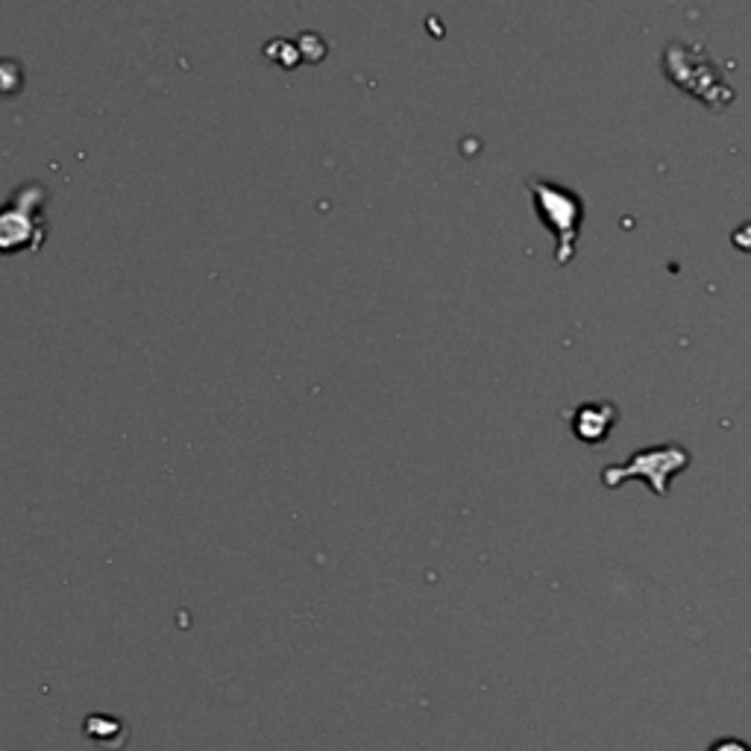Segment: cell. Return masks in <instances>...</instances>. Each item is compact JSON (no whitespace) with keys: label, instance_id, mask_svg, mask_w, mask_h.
Wrapping results in <instances>:
<instances>
[{"label":"cell","instance_id":"3","mask_svg":"<svg viewBox=\"0 0 751 751\" xmlns=\"http://www.w3.org/2000/svg\"><path fill=\"white\" fill-rule=\"evenodd\" d=\"M616 417L620 414H616L614 403H587L575 408L570 426H573V435L584 444H602L616 426Z\"/></svg>","mask_w":751,"mask_h":751},{"label":"cell","instance_id":"2","mask_svg":"<svg viewBox=\"0 0 751 751\" xmlns=\"http://www.w3.org/2000/svg\"><path fill=\"white\" fill-rule=\"evenodd\" d=\"M690 464V453L681 449L675 444H663V446H649V449H640V453L631 455L629 464H622V467H605L602 473V482L607 487H620L625 478L638 476L646 478L649 487H652L658 496H666L670 493V478L684 470Z\"/></svg>","mask_w":751,"mask_h":751},{"label":"cell","instance_id":"4","mask_svg":"<svg viewBox=\"0 0 751 751\" xmlns=\"http://www.w3.org/2000/svg\"><path fill=\"white\" fill-rule=\"evenodd\" d=\"M708 751H751V745L737 740V737H725V740H717Z\"/></svg>","mask_w":751,"mask_h":751},{"label":"cell","instance_id":"1","mask_svg":"<svg viewBox=\"0 0 751 751\" xmlns=\"http://www.w3.org/2000/svg\"><path fill=\"white\" fill-rule=\"evenodd\" d=\"M528 191L534 197V211L552 235H555V261L561 267L573 265L575 250H579V235H582L584 220V197L575 195L573 188L555 186L550 179L528 177Z\"/></svg>","mask_w":751,"mask_h":751}]
</instances>
